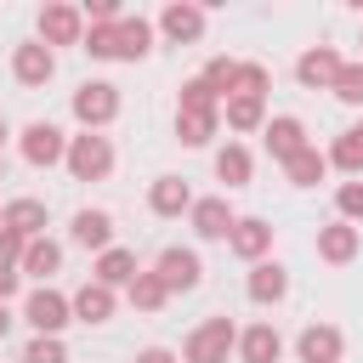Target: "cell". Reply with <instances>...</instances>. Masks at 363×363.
<instances>
[{
	"label": "cell",
	"instance_id": "obj_3",
	"mask_svg": "<svg viewBox=\"0 0 363 363\" xmlns=\"http://www.w3.org/2000/svg\"><path fill=\"white\" fill-rule=\"evenodd\" d=\"M68 108H74L79 130H108V125L119 119V85H113V79H85V85L68 96Z\"/></svg>",
	"mask_w": 363,
	"mask_h": 363
},
{
	"label": "cell",
	"instance_id": "obj_25",
	"mask_svg": "<svg viewBox=\"0 0 363 363\" xmlns=\"http://www.w3.org/2000/svg\"><path fill=\"white\" fill-rule=\"evenodd\" d=\"M147 51H153V23H147L142 11H136V17L125 11V17H119V62H142Z\"/></svg>",
	"mask_w": 363,
	"mask_h": 363
},
{
	"label": "cell",
	"instance_id": "obj_35",
	"mask_svg": "<svg viewBox=\"0 0 363 363\" xmlns=\"http://www.w3.org/2000/svg\"><path fill=\"white\" fill-rule=\"evenodd\" d=\"M335 210H340V221L363 227V176H357V182H340V187H335Z\"/></svg>",
	"mask_w": 363,
	"mask_h": 363
},
{
	"label": "cell",
	"instance_id": "obj_24",
	"mask_svg": "<svg viewBox=\"0 0 363 363\" xmlns=\"http://www.w3.org/2000/svg\"><path fill=\"white\" fill-rule=\"evenodd\" d=\"M250 176H255V159H250L244 142L216 147V182H227V193H233V187H250Z\"/></svg>",
	"mask_w": 363,
	"mask_h": 363
},
{
	"label": "cell",
	"instance_id": "obj_23",
	"mask_svg": "<svg viewBox=\"0 0 363 363\" xmlns=\"http://www.w3.org/2000/svg\"><path fill=\"white\" fill-rule=\"evenodd\" d=\"M221 119H227V130H238V136L267 130V96H227V102H221Z\"/></svg>",
	"mask_w": 363,
	"mask_h": 363
},
{
	"label": "cell",
	"instance_id": "obj_2",
	"mask_svg": "<svg viewBox=\"0 0 363 363\" xmlns=\"http://www.w3.org/2000/svg\"><path fill=\"white\" fill-rule=\"evenodd\" d=\"M68 176L74 182H108L113 176V142L102 136V130H79V136H68Z\"/></svg>",
	"mask_w": 363,
	"mask_h": 363
},
{
	"label": "cell",
	"instance_id": "obj_30",
	"mask_svg": "<svg viewBox=\"0 0 363 363\" xmlns=\"http://www.w3.org/2000/svg\"><path fill=\"white\" fill-rule=\"evenodd\" d=\"M125 301H130L136 312H159V306L170 301V289H164V278H159V272L147 267V272H136V278H130V289H125Z\"/></svg>",
	"mask_w": 363,
	"mask_h": 363
},
{
	"label": "cell",
	"instance_id": "obj_8",
	"mask_svg": "<svg viewBox=\"0 0 363 363\" xmlns=\"http://www.w3.org/2000/svg\"><path fill=\"white\" fill-rule=\"evenodd\" d=\"M153 272L164 278V289H170V295H187V289H199V284H204V261H199V250H182V244L159 250Z\"/></svg>",
	"mask_w": 363,
	"mask_h": 363
},
{
	"label": "cell",
	"instance_id": "obj_17",
	"mask_svg": "<svg viewBox=\"0 0 363 363\" xmlns=\"http://www.w3.org/2000/svg\"><path fill=\"white\" fill-rule=\"evenodd\" d=\"M68 238H74L79 250H96V255H102V250H113V216L85 204V210H74V221H68Z\"/></svg>",
	"mask_w": 363,
	"mask_h": 363
},
{
	"label": "cell",
	"instance_id": "obj_12",
	"mask_svg": "<svg viewBox=\"0 0 363 363\" xmlns=\"http://www.w3.org/2000/svg\"><path fill=\"white\" fill-rule=\"evenodd\" d=\"M227 250H233L238 261H250V267H255V261H267V255H272V227H267L261 216H238V221H233V233H227Z\"/></svg>",
	"mask_w": 363,
	"mask_h": 363
},
{
	"label": "cell",
	"instance_id": "obj_36",
	"mask_svg": "<svg viewBox=\"0 0 363 363\" xmlns=\"http://www.w3.org/2000/svg\"><path fill=\"white\" fill-rule=\"evenodd\" d=\"M233 68H238V62H233V57H210V62H204V74H199V79H204V85H210V91H216V96H221V102H227V91H233Z\"/></svg>",
	"mask_w": 363,
	"mask_h": 363
},
{
	"label": "cell",
	"instance_id": "obj_21",
	"mask_svg": "<svg viewBox=\"0 0 363 363\" xmlns=\"http://www.w3.org/2000/svg\"><path fill=\"white\" fill-rule=\"evenodd\" d=\"M45 227H51V210H45L40 199H6V233H17V238H45Z\"/></svg>",
	"mask_w": 363,
	"mask_h": 363
},
{
	"label": "cell",
	"instance_id": "obj_5",
	"mask_svg": "<svg viewBox=\"0 0 363 363\" xmlns=\"http://www.w3.org/2000/svg\"><path fill=\"white\" fill-rule=\"evenodd\" d=\"M11 79L28 85V91L51 85V79H57V51H51L45 40H23V45H11Z\"/></svg>",
	"mask_w": 363,
	"mask_h": 363
},
{
	"label": "cell",
	"instance_id": "obj_44",
	"mask_svg": "<svg viewBox=\"0 0 363 363\" xmlns=\"http://www.w3.org/2000/svg\"><path fill=\"white\" fill-rule=\"evenodd\" d=\"M0 182H6V159H0Z\"/></svg>",
	"mask_w": 363,
	"mask_h": 363
},
{
	"label": "cell",
	"instance_id": "obj_13",
	"mask_svg": "<svg viewBox=\"0 0 363 363\" xmlns=\"http://www.w3.org/2000/svg\"><path fill=\"white\" fill-rule=\"evenodd\" d=\"M357 250H363V227H352V221H329V227H318V261H329V267H346V261H357Z\"/></svg>",
	"mask_w": 363,
	"mask_h": 363
},
{
	"label": "cell",
	"instance_id": "obj_22",
	"mask_svg": "<svg viewBox=\"0 0 363 363\" xmlns=\"http://www.w3.org/2000/svg\"><path fill=\"white\" fill-rule=\"evenodd\" d=\"M142 267H136V250H125V244H113V250H102L96 255V267H91V278L96 284H108V289H130V278H136Z\"/></svg>",
	"mask_w": 363,
	"mask_h": 363
},
{
	"label": "cell",
	"instance_id": "obj_28",
	"mask_svg": "<svg viewBox=\"0 0 363 363\" xmlns=\"http://www.w3.org/2000/svg\"><path fill=\"white\" fill-rule=\"evenodd\" d=\"M57 267H62V244H57V238H28V250H23V278L51 284Z\"/></svg>",
	"mask_w": 363,
	"mask_h": 363
},
{
	"label": "cell",
	"instance_id": "obj_4",
	"mask_svg": "<svg viewBox=\"0 0 363 363\" xmlns=\"http://www.w3.org/2000/svg\"><path fill=\"white\" fill-rule=\"evenodd\" d=\"M23 318H28V329H34V335H62V329L74 323V301H68L62 289L40 284V289H28V301H23Z\"/></svg>",
	"mask_w": 363,
	"mask_h": 363
},
{
	"label": "cell",
	"instance_id": "obj_18",
	"mask_svg": "<svg viewBox=\"0 0 363 363\" xmlns=\"http://www.w3.org/2000/svg\"><path fill=\"white\" fill-rule=\"evenodd\" d=\"M68 301H74V323H108V318H113V306H119V289H108V284L85 278Z\"/></svg>",
	"mask_w": 363,
	"mask_h": 363
},
{
	"label": "cell",
	"instance_id": "obj_31",
	"mask_svg": "<svg viewBox=\"0 0 363 363\" xmlns=\"http://www.w3.org/2000/svg\"><path fill=\"white\" fill-rule=\"evenodd\" d=\"M79 51H91L96 62H119V23H91Z\"/></svg>",
	"mask_w": 363,
	"mask_h": 363
},
{
	"label": "cell",
	"instance_id": "obj_16",
	"mask_svg": "<svg viewBox=\"0 0 363 363\" xmlns=\"http://www.w3.org/2000/svg\"><path fill=\"white\" fill-rule=\"evenodd\" d=\"M261 136H267V153H272L278 164H289V159H295L301 147H312V142H306V125H301L295 113H272Z\"/></svg>",
	"mask_w": 363,
	"mask_h": 363
},
{
	"label": "cell",
	"instance_id": "obj_15",
	"mask_svg": "<svg viewBox=\"0 0 363 363\" xmlns=\"http://www.w3.org/2000/svg\"><path fill=\"white\" fill-rule=\"evenodd\" d=\"M340 352H346V335L335 323H306L295 335V357L301 363H340Z\"/></svg>",
	"mask_w": 363,
	"mask_h": 363
},
{
	"label": "cell",
	"instance_id": "obj_26",
	"mask_svg": "<svg viewBox=\"0 0 363 363\" xmlns=\"http://www.w3.org/2000/svg\"><path fill=\"white\" fill-rule=\"evenodd\" d=\"M216 130H221V113H204V108H176V142H182V147H204Z\"/></svg>",
	"mask_w": 363,
	"mask_h": 363
},
{
	"label": "cell",
	"instance_id": "obj_19",
	"mask_svg": "<svg viewBox=\"0 0 363 363\" xmlns=\"http://www.w3.org/2000/svg\"><path fill=\"white\" fill-rule=\"evenodd\" d=\"M147 210L153 216H187L193 210V187L182 182V176H153V187H147Z\"/></svg>",
	"mask_w": 363,
	"mask_h": 363
},
{
	"label": "cell",
	"instance_id": "obj_41",
	"mask_svg": "<svg viewBox=\"0 0 363 363\" xmlns=\"http://www.w3.org/2000/svg\"><path fill=\"white\" fill-rule=\"evenodd\" d=\"M6 335H11V306L0 301V340H6Z\"/></svg>",
	"mask_w": 363,
	"mask_h": 363
},
{
	"label": "cell",
	"instance_id": "obj_1",
	"mask_svg": "<svg viewBox=\"0 0 363 363\" xmlns=\"http://www.w3.org/2000/svg\"><path fill=\"white\" fill-rule=\"evenodd\" d=\"M233 352H238V329H233V318H227V312H216V318L193 323V335L182 340V363H227Z\"/></svg>",
	"mask_w": 363,
	"mask_h": 363
},
{
	"label": "cell",
	"instance_id": "obj_38",
	"mask_svg": "<svg viewBox=\"0 0 363 363\" xmlns=\"http://www.w3.org/2000/svg\"><path fill=\"white\" fill-rule=\"evenodd\" d=\"M23 250H28V238L0 233V267H17V272H23Z\"/></svg>",
	"mask_w": 363,
	"mask_h": 363
},
{
	"label": "cell",
	"instance_id": "obj_6",
	"mask_svg": "<svg viewBox=\"0 0 363 363\" xmlns=\"http://www.w3.org/2000/svg\"><path fill=\"white\" fill-rule=\"evenodd\" d=\"M17 147H23V159H28L34 170H51V164H62V159H68V136H62L51 119H34V125H23Z\"/></svg>",
	"mask_w": 363,
	"mask_h": 363
},
{
	"label": "cell",
	"instance_id": "obj_20",
	"mask_svg": "<svg viewBox=\"0 0 363 363\" xmlns=\"http://www.w3.org/2000/svg\"><path fill=\"white\" fill-rule=\"evenodd\" d=\"M278 357H284V335L272 323L238 329V363H278Z\"/></svg>",
	"mask_w": 363,
	"mask_h": 363
},
{
	"label": "cell",
	"instance_id": "obj_29",
	"mask_svg": "<svg viewBox=\"0 0 363 363\" xmlns=\"http://www.w3.org/2000/svg\"><path fill=\"white\" fill-rule=\"evenodd\" d=\"M284 176H289V187H318V182L329 176V153H318V147H301V153L284 164Z\"/></svg>",
	"mask_w": 363,
	"mask_h": 363
},
{
	"label": "cell",
	"instance_id": "obj_42",
	"mask_svg": "<svg viewBox=\"0 0 363 363\" xmlns=\"http://www.w3.org/2000/svg\"><path fill=\"white\" fill-rule=\"evenodd\" d=\"M6 136H11V125H6V119H0V147H6Z\"/></svg>",
	"mask_w": 363,
	"mask_h": 363
},
{
	"label": "cell",
	"instance_id": "obj_32",
	"mask_svg": "<svg viewBox=\"0 0 363 363\" xmlns=\"http://www.w3.org/2000/svg\"><path fill=\"white\" fill-rule=\"evenodd\" d=\"M267 91H272L267 62H238V68H233V91H227V96H267Z\"/></svg>",
	"mask_w": 363,
	"mask_h": 363
},
{
	"label": "cell",
	"instance_id": "obj_10",
	"mask_svg": "<svg viewBox=\"0 0 363 363\" xmlns=\"http://www.w3.org/2000/svg\"><path fill=\"white\" fill-rule=\"evenodd\" d=\"M233 204H227V193H210V199H193V210H187V227L204 238V244H227V233H233Z\"/></svg>",
	"mask_w": 363,
	"mask_h": 363
},
{
	"label": "cell",
	"instance_id": "obj_27",
	"mask_svg": "<svg viewBox=\"0 0 363 363\" xmlns=\"http://www.w3.org/2000/svg\"><path fill=\"white\" fill-rule=\"evenodd\" d=\"M329 170H346L352 182L363 176V125H346V130L329 142Z\"/></svg>",
	"mask_w": 363,
	"mask_h": 363
},
{
	"label": "cell",
	"instance_id": "obj_7",
	"mask_svg": "<svg viewBox=\"0 0 363 363\" xmlns=\"http://www.w3.org/2000/svg\"><path fill=\"white\" fill-rule=\"evenodd\" d=\"M40 40L57 51V45H85V11L79 6H62V0H45L40 6Z\"/></svg>",
	"mask_w": 363,
	"mask_h": 363
},
{
	"label": "cell",
	"instance_id": "obj_39",
	"mask_svg": "<svg viewBox=\"0 0 363 363\" xmlns=\"http://www.w3.org/2000/svg\"><path fill=\"white\" fill-rule=\"evenodd\" d=\"M136 363H182V357H176L170 346H142V352H136Z\"/></svg>",
	"mask_w": 363,
	"mask_h": 363
},
{
	"label": "cell",
	"instance_id": "obj_40",
	"mask_svg": "<svg viewBox=\"0 0 363 363\" xmlns=\"http://www.w3.org/2000/svg\"><path fill=\"white\" fill-rule=\"evenodd\" d=\"M17 284H23V272H17V267H0V301H11Z\"/></svg>",
	"mask_w": 363,
	"mask_h": 363
},
{
	"label": "cell",
	"instance_id": "obj_45",
	"mask_svg": "<svg viewBox=\"0 0 363 363\" xmlns=\"http://www.w3.org/2000/svg\"><path fill=\"white\" fill-rule=\"evenodd\" d=\"M357 62H363V57H357Z\"/></svg>",
	"mask_w": 363,
	"mask_h": 363
},
{
	"label": "cell",
	"instance_id": "obj_14",
	"mask_svg": "<svg viewBox=\"0 0 363 363\" xmlns=\"http://www.w3.org/2000/svg\"><path fill=\"white\" fill-rule=\"evenodd\" d=\"M244 295H250L255 306H278V301L289 295V267H284V261H272V255H267V261H255V267H250V278H244Z\"/></svg>",
	"mask_w": 363,
	"mask_h": 363
},
{
	"label": "cell",
	"instance_id": "obj_34",
	"mask_svg": "<svg viewBox=\"0 0 363 363\" xmlns=\"http://www.w3.org/2000/svg\"><path fill=\"white\" fill-rule=\"evenodd\" d=\"M23 363H68V346H62V335H34V340L23 346Z\"/></svg>",
	"mask_w": 363,
	"mask_h": 363
},
{
	"label": "cell",
	"instance_id": "obj_33",
	"mask_svg": "<svg viewBox=\"0 0 363 363\" xmlns=\"http://www.w3.org/2000/svg\"><path fill=\"white\" fill-rule=\"evenodd\" d=\"M346 108H363V62H346L340 74H335V85H329Z\"/></svg>",
	"mask_w": 363,
	"mask_h": 363
},
{
	"label": "cell",
	"instance_id": "obj_9",
	"mask_svg": "<svg viewBox=\"0 0 363 363\" xmlns=\"http://www.w3.org/2000/svg\"><path fill=\"white\" fill-rule=\"evenodd\" d=\"M204 23H210V11L204 6H193V0H170L164 11H159V34L170 40V45H193V40H204Z\"/></svg>",
	"mask_w": 363,
	"mask_h": 363
},
{
	"label": "cell",
	"instance_id": "obj_37",
	"mask_svg": "<svg viewBox=\"0 0 363 363\" xmlns=\"http://www.w3.org/2000/svg\"><path fill=\"white\" fill-rule=\"evenodd\" d=\"M176 108H204V113H221V96H216V91L193 74V79L182 85V102H176Z\"/></svg>",
	"mask_w": 363,
	"mask_h": 363
},
{
	"label": "cell",
	"instance_id": "obj_43",
	"mask_svg": "<svg viewBox=\"0 0 363 363\" xmlns=\"http://www.w3.org/2000/svg\"><path fill=\"white\" fill-rule=\"evenodd\" d=\"M0 233H6V204H0Z\"/></svg>",
	"mask_w": 363,
	"mask_h": 363
},
{
	"label": "cell",
	"instance_id": "obj_11",
	"mask_svg": "<svg viewBox=\"0 0 363 363\" xmlns=\"http://www.w3.org/2000/svg\"><path fill=\"white\" fill-rule=\"evenodd\" d=\"M340 68H346V57H340L335 45H306V51L295 57V79H301L306 91H329Z\"/></svg>",
	"mask_w": 363,
	"mask_h": 363
}]
</instances>
